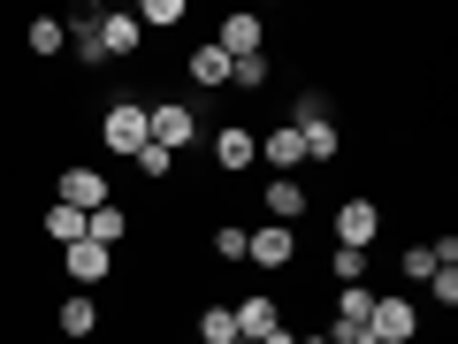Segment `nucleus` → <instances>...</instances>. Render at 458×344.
Returning <instances> with one entry per match:
<instances>
[{"instance_id": "obj_19", "label": "nucleus", "mask_w": 458, "mask_h": 344, "mask_svg": "<svg viewBox=\"0 0 458 344\" xmlns=\"http://www.w3.org/2000/svg\"><path fill=\"white\" fill-rule=\"evenodd\" d=\"M267 84H276L267 54H245V62H229V92H267Z\"/></svg>"}, {"instance_id": "obj_20", "label": "nucleus", "mask_w": 458, "mask_h": 344, "mask_svg": "<svg viewBox=\"0 0 458 344\" xmlns=\"http://www.w3.org/2000/svg\"><path fill=\"white\" fill-rule=\"evenodd\" d=\"M38 229H47L54 245H77V237H84V214H77V207H62V199H54V207L38 214Z\"/></svg>"}, {"instance_id": "obj_18", "label": "nucleus", "mask_w": 458, "mask_h": 344, "mask_svg": "<svg viewBox=\"0 0 458 344\" xmlns=\"http://www.w3.org/2000/svg\"><path fill=\"white\" fill-rule=\"evenodd\" d=\"M84 237H92V245H123V237H131V214H123V207H114V199H107V207H92V214H84Z\"/></svg>"}, {"instance_id": "obj_24", "label": "nucleus", "mask_w": 458, "mask_h": 344, "mask_svg": "<svg viewBox=\"0 0 458 344\" xmlns=\"http://www.w3.org/2000/svg\"><path fill=\"white\" fill-rule=\"evenodd\" d=\"M131 161H138V176H146V184H168V176H176V153H161L153 138H146V146L131 153Z\"/></svg>"}, {"instance_id": "obj_26", "label": "nucleus", "mask_w": 458, "mask_h": 344, "mask_svg": "<svg viewBox=\"0 0 458 344\" xmlns=\"http://www.w3.org/2000/svg\"><path fill=\"white\" fill-rule=\"evenodd\" d=\"M207 245H214V261H245V229H237V222H222V229L207 237Z\"/></svg>"}, {"instance_id": "obj_6", "label": "nucleus", "mask_w": 458, "mask_h": 344, "mask_svg": "<svg viewBox=\"0 0 458 344\" xmlns=\"http://www.w3.org/2000/svg\"><path fill=\"white\" fill-rule=\"evenodd\" d=\"M62 276H69V291H99L114 276V253L92 245V237H77V245H62Z\"/></svg>"}, {"instance_id": "obj_22", "label": "nucleus", "mask_w": 458, "mask_h": 344, "mask_svg": "<svg viewBox=\"0 0 458 344\" xmlns=\"http://www.w3.org/2000/svg\"><path fill=\"white\" fill-rule=\"evenodd\" d=\"M131 16H138V31H176V23H183V0H138Z\"/></svg>"}, {"instance_id": "obj_10", "label": "nucleus", "mask_w": 458, "mask_h": 344, "mask_svg": "<svg viewBox=\"0 0 458 344\" xmlns=\"http://www.w3.org/2000/svg\"><path fill=\"white\" fill-rule=\"evenodd\" d=\"M54 329H62V344L99 337V298H92V291H69L62 306H54Z\"/></svg>"}, {"instance_id": "obj_11", "label": "nucleus", "mask_w": 458, "mask_h": 344, "mask_svg": "<svg viewBox=\"0 0 458 344\" xmlns=\"http://www.w3.org/2000/svg\"><path fill=\"white\" fill-rule=\"evenodd\" d=\"M260 39H267V23L252 16V8H237V16H222V31H214V47H222L229 62H245V54H260Z\"/></svg>"}, {"instance_id": "obj_21", "label": "nucleus", "mask_w": 458, "mask_h": 344, "mask_svg": "<svg viewBox=\"0 0 458 344\" xmlns=\"http://www.w3.org/2000/svg\"><path fill=\"white\" fill-rule=\"evenodd\" d=\"M191 337H199V344H237V322H229V306H199Z\"/></svg>"}, {"instance_id": "obj_30", "label": "nucleus", "mask_w": 458, "mask_h": 344, "mask_svg": "<svg viewBox=\"0 0 458 344\" xmlns=\"http://www.w3.org/2000/svg\"><path fill=\"white\" fill-rule=\"evenodd\" d=\"M237 344H252V337H237Z\"/></svg>"}, {"instance_id": "obj_25", "label": "nucleus", "mask_w": 458, "mask_h": 344, "mask_svg": "<svg viewBox=\"0 0 458 344\" xmlns=\"http://www.w3.org/2000/svg\"><path fill=\"white\" fill-rule=\"evenodd\" d=\"M397 276H405V283H428V276H436V253H428V245H405V253H397Z\"/></svg>"}, {"instance_id": "obj_8", "label": "nucleus", "mask_w": 458, "mask_h": 344, "mask_svg": "<svg viewBox=\"0 0 458 344\" xmlns=\"http://www.w3.org/2000/svg\"><path fill=\"white\" fill-rule=\"evenodd\" d=\"M252 161H260V131H252V123H222V131H214V168H222V176H245Z\"/></svg>"}, {"instance_id": "obj_27", "label": "nucleus", "mask_w": 458, "mask_h": 344, "mask_svg": "<svg viewBox=\"0 0 458 344\" xmlns=\"http://www.w3.org/2000/svg\"><path fill=\"white\" fill-rule=\"evenodd\" d=\"M428 291H436V306H458V268H436V276H428Z\"/></svg>"}, {"instance_id": "obj_13", "label": "nucleus", "mask_w": 458, "mask_h": 344, "mask_svg": "<svg viewBox=\"0 0 458 344\" xmlns=\"http://www.w3.org/2000/svg\"><path fill=\"white\" fill-rule=\"evenodd\" d=\"M229 322H237V337H252V344H260L267 329H283V306H276L267 291H245L237 306H229Z\"/></svg>"}, {"instance_id": "obj_29", "label": "nucleus", "mask_w": 458, "mask_h": 344, "mask_svg": "<svg viewBox=\"0 0 458 344\" xmlns=\"http://www.w3.org/2000/svg\"><path fill=\"white\" fill-rule=\"evenodd\" d=\"M298 344H328V337H321V329H313V337H298Z\"/></svg>"}, {"instance_id": "obj_28", "label": "nucleus", "mask_w": 458, "mask_h": 344, "mask_svg": "<svg viewBox=\"0 0 458 344\" xmlns=\"http://www.w3.org/2000/svg\"><path fill=\"white\" fill-rule=\"evenodd\" d=\"M260 344H298V329H267V337Z\"/></svg>"}, {"instance_id": "obj_31", "label": "nucleus", "mask_w": 458, "mask_h": 344, "mask_svg": "<svg viewBox=\"0 0 458 344\" xmlns=\"http://www.w3.org/2000/svg\"><path fill=\"white\" fill-rule=\"evenodd\" d=\"M54 344H62V337H54Z\"/></svg>"}, {"instance_id": "obj_16", "label": "nucleus", "mask_w": 458, "mask_h": 344, "mask_svg": "<svg viewBox=\"0 0 458 344\" xmlns=\"http://www.w3.org/2000/svg\"><path fill=\"white\" fill-rule=\"evenodd\" d=\"M23 54H31V62H62L69 54V23L62 16H31L23 23Z\"/></svg>"}, {"instance_id": "obj_4", "label": "nucleus", "mask_w": 458, "mask_h": 344, "mask_svg": "<svg viewBox=\"0 0 458 344\" xmlns=\"http://www.w3.org/2000/svg\"><path fill=\"white\" fill-rule=\"evenodd\" d=\"M54 199H62V207H77V214H92V207H107V168L99 161H69L62 176H54Z\"/></svg>"}, {"instance_id": "obj_15", "label": "nucleus", "mask_w": 458, "mask_h": 344, "mask_svg": "<svg viewBox=\"0 0 458 344\" xmlns=\"http://www.w3.org/2000/svg\"><path fill=\"white\" fill-rule=\"evenodd\" d=\"M99 47H107V62H131V54L146 47V31H138L131 8H107V16H99Z\"/></svg>"}, {"instance_id": "obj_14", "label": "nucleus", "mask_w": 458, "mask_h": 344, "mask_svg": "<svg viewBox=\"0 0 458 344\" xmlns=\"http://www.w3.org/2000/svg\"><path fill=\"white\" fill-rule=\"evenodd\" d=\"M260 161L276 168V176H298V168H306V146H298L291 123H267V131H260Z\"/></svg>"}, {"instance_id": "obj_7", "label": "nucleus", "mask_w": 458, "mask_h": 344, "mask_svg": "<svg viewBox=\"0 0 458 344\" xmlns=\"http://www.w3.org/2000/svg\"><path fill=\"white\" fill-rule=\"evenodd\" d=\"M328 229H336V245H375V237H382V207H375V199H344V207L336 214H328Z\"/></svg>"}, {"instance_id": "obj_9", "label": "nucleus", "mask_w": 458, "mask_h": 344, "mask_svg": "<svg viewBox=\"0 0 458 344\" xmlns=\"http://www.w3.org/2000/svg\"><path fill=\"white\" fill-rule=\"evenodd\" d=\"M260 207H267V222L298 229V222H306V214H313V199H306V184H298V176H276V184H267V192H260Z\"/></svg>"}, {"instance_id": "obj_12", "label": "nucleus", "mask_w": 458, "mask_h": 344, "mask_svg": "<svg viewBox=\"0 0 458 344\" xmlns=\"http://www.w3.org/2000/svg\"><path fill=\"white\" fill-rule=\"evenodd\" d=\"M183 77H191L199 92H229V54L214 47V39H199V47L183 54Z\"/></svg>"}, {"instance_id": "obj_3", "label": "nucleus", "mask_w": 458, "mask_h": 344, "mask_svg": "<svg viewBox=\"0 0 458 344\" xmlns=\"http://www.w3.org/2000/svg\"><path fill=\"white\" fill-rule=\"evenodd\" d=\"M367 337H375V344H412V337H420V306H412L405 291H375Z\"/></svg>"}, {"instance_id": "obj_1", "label": "nucleus", "mask_w": 458, "mask_h": 344, "mask_svg": "<svg viewBox=\"0 0 458 344\" xmlns=\"http://www.w3.org/2000/svg\"><path fill=\"white\" fill-rule=\"evenodd\" d=\"M146 138L161 153L191 146V138H199V99H146Z\"/></svg>"}, {"instance_id": "obj_5", "label": "nucleus", "mask_w": 458, "mask_h": 344, "mask_svg": "<svg viewBox=\"0 0 458 344\" xmlns=\"http://www.w3.org/2000/svg\"><path fill=\"white\" fill-rule=\"evenodd\" d=\"M245 261H252V268H298V229L252 222V229H245Z\"/></svg>"}, {"instance_id": "obj_17", "label": "nucleus", "mask_w": 458, "mask_h": 344, "mask_svg": "<svg viewBox=\"0 0 458 344\" xmlns=\"http://www.w3.org/2000/svg\"><path fill=\"white\" fill-rule=\"evenodd\" d=\"M367 314H375V291H367V283H344V291H336V314H328L321 329H367Z\"/></svg>"}, {"instance_id": "obj_2", "label": "nucleus", "mask_w": 458, "mask_h": 344, "mask_svg": "<svg viewBox=\"0 0 458 344\" xmlns=\"http://www.w3.org/2000/svg\"><path fill=\"white\" fill-rule=\"evenodd\" d=\"M99 146L107 153H123V161H131L138 146H146V99H107V108H99Z\"/></svg>"}, {"instance_id": "obj_23", "label": "nucleus", "mask_w": 458, "mask_h": 344, "mask_svg": "<svg viewBox=\"0 0 458 344\" xmlns=\"http://www.w3.org/2000/svg\"><path fill=\"white\" fill-rule=\"evenodd\" d=\"M367 268H375V261H367L360 245H336V253H328V276H336V291H344V283H367Z\"/></svg>"}]
</instances>
